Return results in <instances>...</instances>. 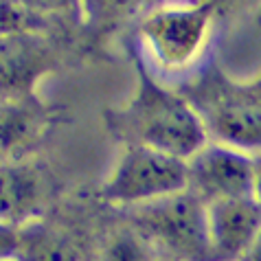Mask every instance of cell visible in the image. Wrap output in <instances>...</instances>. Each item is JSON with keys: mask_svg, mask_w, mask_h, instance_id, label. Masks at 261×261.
Listing matches in <instances>:
<instances>
[{"mask_svg": "<svg viewBox=\"0 0 261 261\" xmlns=\"http://www.w3.org/2000/svg\"><path fill=\"white\" fill-rule=\"evenodd\" d=\"M242 261H261V230H259L257 239L252 242V246L248 248V252L244 255V259H242Z\"/></svg>", "mask_w": 261, "mask_h": 261, "instance_id": "obj_17", "label": "cell"}, {"mask_svg": "<svg viewBox=\"0 0 261 261\" xmlns=\"http://www.w3.org/2000/svg\"><path fill=\"white\" fill-rule=\"evenodd\" d=\"M18 261H75L70 246L57 235L40 228L38 224H29L22 228Z\"/></svg>", "mask_w": 261, "mask_h": 261, "instance_id": "obj_12", "label": "cell"}, {"mask_svg": "<svg viewBox=\"0 0 261 261\" xmlns=\"http://www.w3.org/2000/svg\"><path fill=\"white\" fill-rule=\"evenodd\" d=\"M108 125L121 145H143L182 161H189L211 141L189 97L156 79L141 62H136L134 95L108 117Z\"/></svg>", "mask_w": 261, "mask_h": 261, "instance_id": "obj_1", "label": "cell"}, {"mask_svg": "<svg viewBox=\"0 0 261 261\" xmlns=\"http://www.w3.org/2000/svg\"><path fill=\"white\" fill-rule=\"evenodd\" d=\"M3 3H5V0H0V5H3Z\"/></svg>", "mask_w": 261, "mask_h": 261, "instance_id": "obj_20", "label": "cell"}, {"mask_svg": "<svg viewBox=\"0 0 261 261\" xmlns=\"http://www.w3.org/2000/svg\"><path fill=\"white\" fill-rule=\"evenodd\" d=\"M50 66L53 50L38 31L0 35V99L33 101Z\"/></svg>", "mask_w": 261, "mask_h": 261, "instance_id": "obj_7", "label": "cell"}, {"mask_svg": "<svg viewBox=\"0 0 261 261\" xmlns=\"http://www.w3.org/2000/svg\"><path fill=\"white\" fill-rule=\"evenodd\" d=\"M255 154L208 141L187 161V191L204 204L220 200L252 198Z\"/></svg>", "mask_w": 261, "mask_h": 261, "instance_id": "obj_6", "label": "cell"}, {"mask_svg": "<svg viewBox=\"0 0 261 261\" xmlns=\"http://www.w3.org/2000/svg\"><path fill=\"white\" fill-rule=\"evenodd\" d=\"M167 3H176V0H141V13L147 9H154V7H161Z\"/></svg>", "mask_w": 261, "mask_h": 261, "instance_id": "obj_18", "label": "cell"}, {"mask_svg": "<svg viewBox=\"0 0 261 261\" xmlns=\"http://www.w3.org/2000/svg\"><path fill=\"white\" fill-rule=\"evenodd\" d=\"M161 255L132 224L117 228L101 246L97 261H158Z\"/></svg>", "mask_w": 261, "mask_h": 261, "instance_id": "obj_11", "label": "cell"}, {"mask_svg": "<svg viewBox=\"0 0 261 261\" xmlns=\"http://www.w3.org/2000/svg\"><path fill=\"white\" fill-rule=\"evenodd\" d=\"M22 228H13L0 224V261H18Z\"/></svg>", "mask_w": 261, "mask_h": 261, "instance_id": "obj_15", "label": "cell"}, {"mask_svg": "<svg viewBox=\"0 0 261 261\" xmlns=\"http://www.w3.org/2000/svg\"><path fill=\"white\" fill-rule=\"evenodd\" d=\"M44 206V180L24 158L0 161V224L24 228Z\"/></svg>", "mask_w": 261, "mask_h": 261, "instance_id": "obj_9", "label": "cell"}, {"mask_svg": "<svg viewBox=\"0 0 261 261\" xmlns=\"http://www.w3.org/2000/svg\"><path fill=\"white\" fill-rule=\"evenodd\" d=\"M261 230V206L255 198H233L206 204L211 261H242Z\"/></svg>", "mask_w": 261, "mask_h": 261, "instance_id": "obj_8", "label": "cell"}, {"mask_svg": "<svg viewBox=\"0 0 261 261\" xmlns=\"http://www.w3.org/2000/svg\"><path fill=\"white\" fill-rule=\"evenodd\" d=\"M33 18L40 16H62V13L82 11V0H16Z\"/></svg>", "mask_w": 261, "mask_h": 261, "instance_id": "obj_14", "label": "cell"}, {"mask_svg": "<svg viewBox=\"0 0 261 261\" xmlns=\"http://www.w3.org/2000/svg\"><path fill=\"white\" fill-rule=\"evenodd\" d=\"M158 261H178V259H165V257H161V259H158Z\"/></svg>", "mask_w": 261, "mask_h": 261, "instance_id": "obj_19", "label": "cell"}, {"mask_svg": "<svg viewBox=\"0 0 261 261\" xmlns=\"http://www.w3.org/2000/svg\"><path fill=\"white\" fill-rule=\"evenodd\" d=\"M215 18L211 7L198 0H176L139 13L134 27L139 62L169 86L189 82L204 68Z\"/></svg>", "mask_w": 261, "mask_h": 261, "instance_id": "obj_2", "label": "cell"}, {"mask_svg": "<svg viewBox=\"0 0 261 261\" xmlns=\"http://www.w3.org/2000/svg\"><path fill=\"white\" fill-rule=\"evenodd\" d=\"M180 191H187V161L143 145H121L117 161L101 185V198L123 211Z\"/></svg>", "mask_w": 261, "mask_h": 261, "instance_id": "obj_4", "label": "cell"}, {"mask_svg": "<svg viewBox=\"0 0 261 261\" xmlns=\"http://www.w3.org/2000/svg\"><path fill=\"white\" fill-rule=\"evenodd\" d=\"M125 213L127 222L154 246L161 257L178 261H211L206 204L191 191H180Z\"/></svg>", "mask_w": 261, "mask_h": 261, "instance_id": "obj_5", "label": "cell"}, {"mask_svg": "<svg viewBox=\"0 0 261 261\" xmlns=\"http://www.w3.org/2000/svg\"><path fill=\"white\" fill-rule=\"evenodd\" d=\"M82 13L90 22H112L127 13H141V0H82Z\"/></svg>", "mask_w": 261, "mask_h": 261, "instance_id": "obj_13", "label": "cell"}, {"mask_svg": "<svg viewBox=\"0 0 261 261\" xmlns=\"http://www.w3.org/2000/svg\"><path fill=\"white\" fill-rule=\"evenodd\" d=\"M33 101H3L0 99V161L22 158L18 154L38 132Z\"/></svg>", "mask_w": 261, "mask_h": 261, "instance_id": "obj_10", "label": "cell"}, {"mask_svg": "<svg viewBox=\"0 0 261 261\" xmlns=\"http://www.w3.org/2000/svg\"><path fill=\"white\" fill-rule=\"evenodd\" d=\"M178 88L198 108L211 141L261 151V79L237 82L217 68H202Z\"/></svg>", "mask_w": 261, "mask_h": 261, "instance_id": "obj_3", "label": "cell"}, {"mask_svg": "<svg viewBox=\"0 0 261 261\" xmlns=\"http://www.w3.org/2000/svg\"><path fill=\"white\" fill-rule=\"evenodd\" d=\"M252 198L261 206V151L255 154V182H252Z\"/></svg>", "mask_w": 261, "mask_h": 261, "instance_id": "obj_16", "label": "cell"}]
</instances>
